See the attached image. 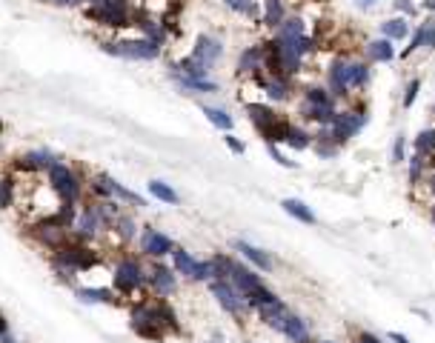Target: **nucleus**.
I'll list each match as a JSON object with an SVG mask.
<instances>
[{
    "label": "nucleus",
    "instance_id": "obj_1",
    "mask_svg": "<svg viewBox=\"0 0 435 343\" xmlns=\"http://www.w3.org/2000/svg\"><path fill=\"white\" fill-rule=\"evenodd\" d=\"M129 329L144 340H163L181 329L178 312L172 309L163 297H138L129 306Z\"/></svg>",
    "mask_w": 435,
    "mask_h": 343
},
{
    "label": "nucleus",
    "instance_id": "obj_2",
    "mask_svg": "<svg viewBox=\"0 0 435 343\" xmlns=\"http://www.w3.org/2000/svg\"><path fill=\"white\" fill-rule=\"evenodd\" d=\"M123 212V206L118 200H89V203H83L77 212H75V221L69 226L72 238L75 240H95L101 235H106L115 224V218Z\"/></svg>",
    "mask_w": 435,
    "mask_h": 343
},
{
    "label": "nucleus",
    "instance_id": "obj_3",
    "mask_svg": "<svg viewBox=\"0 0 435 343\" xmlns=\"http://www.w3.org/2000/svg\"><path fill=\"white\" fill-rule=\"evenodd\" d=\"M98 264V254L86 246L83 240H69L61 249L49 252V266L55 272V278H61L63 283H75L80 272H89Z\"/></svg>",
    "mask_w": 435,
    "mask_h": 343
},
{
    "label": "nucleus",
    "instance_id": "obj_4",
    "mask_svg": "<svg viewBox=\"0 0 435 343\" xmlns=\"http://www.w3.org/2000/svg\"><path fill=\"white\" fill-rule=\"evenodd\" d=\"M144 289H146V266L132 254L120 257L112 269V292L123 295V297H132Z\"/></svg>",
    "mask_w": 435,
    "mask_h": 343
},
{
    "label": "nucleus",
    "instance_id": "obj_5",
    "mask_svg": "<svg viewBox=\"0 0 435 343\" xmlns=\"http://www.w3.org/2000/svg\"><path fill=\"white\" fill-rule=\"evenodd\" d=\"M49 189H52V195H55L58 203H63V206H77V200H80L86 183H83V178L77 175L72 166H66L63 160H58V163L49 169Z\"/></svg>",
    "mask_w": 435,
    "mask_h": 343
},
{
    "label": "nucleus",
    "instance_id": "obj_6",
    "mask_svg": "<svg viewBox=\"0 0 435 343\" xmlns=\"http://www.w3.org/2000/svg\"><path fill=\"white\" fill-rule=\"evenodd\" d=\"M101 49L112 58H120V60L146 63V60H158L163 46H158V43H152L146 37H126V40H106V43H101Z\"/></svg>",
    "mask_w": 435,
    "mask_h": 343
},
{
    "label": "nucleus",
    "instance_id": "obj_7",
    "mask_svg": "<svg viewBox=\"0 0 435 343\" xmlns=\"http://www.w3.org/2000/svg\"><path fill=\"white\" fill-rule=\"evenodd\" d=\"M246 115H249L252 126L267 138V143H284L286 120H281L270 106H264V103H249L246 106Z\"/></svg>",
    "mask_w": 435,
    "mask_h": 343
},
{
    "label": "nucleus",
    "instance_id": "obj_8",
    "mask_svg": "<svg viewBox=\"0 0 435 343\" xmlns=\"http://www.w3.org/2000/svg\"><path fill=\"white\" fill-rule=\"evenodd\" d=\"M32 238H34L37 246H43L46 252H55V249H61L63 243L72 240V232H69L66 224H61L52 214V218H43V221H37L32 226Z\"/></svg>",
    "mask_w": 435,
    "mask_h": 343
},
{
    "label": "nucleus",
    "instance_id": "obj_9",
    "mask_svg": "<svg viewBox=\"0 0 435 343\" xmlns=\"http://www.w3.org/2000/svg\"><path fill=\"white\" fill-rule=\"evenodd\" d=\"M89 18L101 26H109V29H126L132 26V12H129L126 0H101L98 6L89 9Z\"/></svg>",
    "mask_w": 435,
    "mask_h": 343
},
{
    "label": "nucleus",
    "instance_id": "obj_10",
    "mask_svg": "<svg viewBox=\"0 0 435 343\" xmlns=\"http://www.w3.org/2000/svg\"><path fill=\"white\" fill-rule=\"evenodd\" d=\"M209 292H212V297L218 300V306H221L227 315L244 321V315H246V300L238 295V289L229 280H209Z\"/></svg>",
    "mask_w": 435,
    "mask_h": 343
},
{
    "label": "nucleus",
    "instance_id": "obj_11",
    "mask_svg": "<svg viewBox=\"0 0 435 343\" xmlns=\"http://www.w3.org/2000/svg\"><path fill=\"white\" fill-rule=\"evenodd\" d=\"M178 243L172 240L166 232L155 229V226H144L141 229V254L149 257V261H163V257L172 254V249H175Z\"/></svg>",
    "mask_w": 435,
    "mask_h": 343
},
{
    "label": "nucleus",
    "instance_id": "obj_12",
    "mask_svg": "<svg viewBox=\"0 0 435 343\" xmlns=\"http://www.w3.org/2000/svg\"><path fill=\"white\" fill-rule=\"evenodd\" d=\"M146 286L158 295V297H169V295H175V289H178V275H175V269L172 266H166L163 261H152L149 266H146Z\"/></svg>",
    "mask_w": 435,
    "mask_h": 343
},
{
    "label": "nucleus",
    "instance_id": "obj_13",
    "mask_svg": "<svg viewBox=\"0 0 435 343\" xmlns=\"http://www.w3.org/2000/svg\"><path fill=\"white\" fill-rule=\"evenodd\" d=\"M364 123H367V115L364 112H338L335 120L327 129H329V138L341 146V143H346L350 138H355L361 129H364Z\"/></svg>",
    "mask_w": 435,
    "mask_h": 343
},
{
    "label": "nucleus",
    "instance_id": "obj_14",
    "mask_svg": "<svg viewBox=\"0 0 435 343\" xmlns=\"http://www.w3.org/2000/svg\"><path fill=\"white\" fill-rule=\"evenodd\" d=\"M275 332H281L284 337H289L292 343H313V329H310V323L303 321L301 315H295V312H284L281 315V321L275 323Z\"/></svg>",
    "mask_w": 435,
    "mask_h": 343
},
{
    "label": "nucleus",
    "instance_id": "obj_15",
    "mask_svg": "<svg viewBox=\"0 0 435 343\" xmlns=\"http://www.w3.org/2000/svg\"><path fill=\"white\" fill-rule=\"evenodd\" d=\"M221 55H224V43L218 40V37H212V34H198L195 37V46L189 52V58H195L206 69H212L218 60H221Z\"/></svg>",
    "mask_w": 435,
    "mask_h": 343
},
{
    "label": "nucleus",
    "instance_id": "obj_16",
    "mask_svg": "<svg viewBox=\"0 0 435 343\" xmlns=\"http://www.w3.org/2000/svg\"><path fill=\"white\" fill-rule=\"evenodd\" d=\"M61 157L52 155L49 149H32V152H23L18 157V169L29 172V175H40V172H49Z\"/></svg>",
    "mask_w": 435,
    "mask_h": 343
},
{
    "label": "nucleus",
    "instance_id": "obj_17",
    "mask_svg": "<svg viewBox=\"0 0 435 343\" xmlns=\"http://www.w3.org/2000/svg\"><path fill=\"white\" fill-rule=\"evenodd\" d=\"M229 283L238 289L241 297H246L249 292H255L258 286H264V280H260V275H255V269L232 261V269H229Z\"/></svg>",
    "mask_w": 435,
    "mask_h": 343
},
{
    "label": "nucleus",
    "instance_id": "obj_18",
    "mask_svg": "<svg viewBox=\"0 0 435 343\" xmlns=\"http://www.w3.org/2000/svg\"><path fill=\"white\" fill-rule=\"evenodd\" d=\"M235 252H241V257L252 264V269H258V272H272V257H270V252L252 246L249 240H235Z\"/></svg>",
    "mask_w": 435,
    "mask_h": 343
},
{
    "label": "nucleus",
    "instance_id": "obj_19",
    "mask_svg": "<svg viewBox=\"0 0 435 343\" xmlns=\"http://www.w3.org/2000/svg\"><path fill=\"white\" fill-rule=\"evenodd\" d=\"M132 26H138L141 32H144V37L146 40H152V43H158V46H163L166 43V26H160L155 18H149V15H132Z\"/></svg>",
    "mask_w": 435,
    "mask_h": 343
},
{
    "label": "nucleus",
    "instance_id": "obj_20",
    "mask_svg": "<svg viewBox=\"0 0 435 343\" xmlns=\"http://www.w3.org/2000/svg\"><path fill=\"white\" fill-rule=\"evenodd\" d=\"M80 304H118V295L112 289H103V286H77L75 289Z\"/></svg>",
    "mask_w": 435,
    "mask_h": 343
},
{
    "label": "nucleus",
    "instance_id": "obj_21",
    "mask_svg": "<svg viewBox=\"0 0 435 343\" xmlns=\"http://www.w3.org/2000/svg\"><path fill=\"white\" fill-rule=\"evenodd\" d=\"M370 80V66L358 60H343V86L346 89H361Z\"/></svg>",
    "mask_w": 435,
    "mask_h": 343
},
{
    "label": "nucleus",
    "instance_id": "obj_22",
    "mask_svg": "<svg viewBox=\"0 0 435 343\" xmlns=\"http://www.w3.org/2000/svg\"><path fill=\"white\" fill-rule=\"evenodd\" d=\"M184 95H212L218 92V83L212 77H172Z\"/></svg>",
    "mask_w": 435,
    "mask_h": 343
},
{
    "label": "nucleus",
    "instance_id": "obj_23",
    "mask_svg": "<svg viewBox=\"0 0 435 343\" xmlns=\"http://www.w3.org/2000/svg\"><path fill=\"white\" fill-rule=\"evenodd\" d=\"M260 69H264V43L244 49L238 58V75H258Z\"/></svg>",
    "mask_w": 435,
    "mask_h": 343
},
{
    "label": "nucleus",
    "instance_id": "obj_24",
    "mask_svg": "<svg viewBox=\"0 0 435 343\" xmlns=\"http://www.w3.org/2000/svg\"><path fill=\"white\" fill-rule=\"evenodd\" d=\"M169 257H172V269H175V275H181V278H189V280H192V272H195L198 257H192L184 246H175Z\"/></svg>",
    "mask_w": 435,
    "mask_h": 343
},
{
    "label": "nucleus",
    "instance_id": "obj_25",
    "mask_svg": "<svg viewBox=\"0 0 435 343\" xmlns=\"http://www.w3.org/2000/svg\"><path fill=\"white\" fill-rule=\"evenodd\" d=\"M281 206H284V212L286 214H292V218L298 221V224H307V226H313L318 218H315V212L303 203V200H298V198H286V200H281Z\"/></svg>",
    "mask_w": 435,
    "mask_h": 343
},
{
    "label": "nucleus",
    "instance_id": "obj_26",
    "mask_svg": "<svg viewBox=\"0 0 435 343\" xmlns=\"http://www.w3.org/2000/svg\"><path fill=\"white\" fill-rule=\"evenodd\" d=\"M109 232H115L120 243H132V240L138 238V224H135V218H132V214L120 212L118 218H115V224H112V229H109Z\"/></svg>",
    "mask_w": 435,
    "mask_h": 343
},
{
    "label": "nucleus",
    "instance_id": "obj_27",
    "mask_svg": "<svg viewBox=\"0 0 435 343\" xmlns=\"http://www.w3.org/2000/svg\"><path fill=\"white\" fill-rule=\"evenodd\" d=\"M367 58L375 60V63H389L396 58V49H393V40L386 37H378L372 43H367Z\"/></svg>",
    "mask_w": 435,
    "mask_h": 343
},
{
    "label": "nucleus",
    "instance_id": "obj_28",
    "mask_svg": "<svg viewBox=\"0 0 435 343\" xmlns=\"http://www.w3.org/2000/svg\"><path fill=\"white\" fill-rule=\"evenodd\" d=\"M284 143L292 146V149H298V152H303V149H310V146H313V135L307 132V129L286 123V129H284Z\"/></svg>",
    "mask_w": 435,
    "mask_h": 343
},
{
    "label": "nucleus",
    "instance_id": "obj_29",
    "mask_svg": "<svg viewBox=\"0 0 435 343\" xmlns=\"http://www.w3.org/2000/svg\"><path fill=\"white\" fill-rule=\"evenodd\" d=\"M112 200H118L120 206H132V209H144V206H146L144 195H138V192H132V189H126V186L118 183L115 178H112Z\"/></svg>",
    "mask_w": 435,
    "mask_h": 343
},
{
    "label": "nucleus",
    "instance_id": "obj_30",
    "mask_svg": "<svg viewBox=\"0 0 435 343\" xmlns=\"http://www.w3.org/2000/svg\"><path fill=\"white\" fill-rule=\"evenodd\" d=\"M146 189H149V195H152L155 200H160V203H166V206H178V203H181V195L172 189L169 183H163V181H149Z\"/></svg>",
    "mask_w": 435,
    "mask_h": 343
},
{
    "label": "nucleus",
    "instance_id": "obj_31",
    "mask_svg": "<svg viewBox=\"0 0 435 343\" xmlns=\"http://www.w3.org/2000/svg\"><path fill=\"white\" fill-rule=\"evenodd\" d=\"M244 300H246V309H255V312H258V309H264V306L275 304V300H281V297H278L272 289H267V286H258V289L249 292Z\"/></svg>",
    "mask_w": 435,
    "mask_h": 343
},
{
    "label": "nucleus",
    "instance_id": "obj_32",
    "mask_svg": "<svg viewBox=\"0 0 435 343\" xmlns=\"http://www.w3.org/2000/svg\"><path fill=\"white\" fill-rule=\"evenodd\" d=\"M335 115H338L335 103H324V106H307V103H303V117H307V120H315V123H321V126H329V123L335 120Z\"/></svg>",
    "mask_w": 435,
    "mask_h": 343
},
{
    "label": "nucleus",
    "instance_id": "obj_33",
    "mask_svg": "<svg viewBox=\"0 0 435 343\" xmlns=\"http://www.w3.org/2000/svg\"><path fill=\"white\" fill-rule=\"evenodd\" d=\"M203 115H206V120H209L215 129H221L224 135H227V132H232L235 120H232V115H229L227 109H218V106H203Z\"/></svg>",
    "mask_w": 435,
    "mask_h": 343
},
{
    "label": "nucleus",
    "instance_id": "obj_34",
    "mask_svg": "<svg viewBox=\"0 0 435 343\" xmlns=\"http://www.w3.org/2000/svg\"><path fill=\"white\" fill-rule=\"evenodd\" d=\"M89 192L95 195V200H112V175H106V172L92 175L89 178Z\"/></svg>",
    "mask_w": 435,
    "mask_h": 343
},
{
    "label": "nucleus",
    "instance_id": "obj_35",
    "mask_svg": "<svg viewBox=\"0 0 435 343\" xmlns=\"http://www.w3.org/2000/svg\"><path fill=\"white\" fill-rule=\"evenodd\" d=\"M264 92L270 101H286L289 98V77H267Z\"/></svg>",
    "mask_w": 435,
    "mask_h": 343
},
{
    "label": "nucleus",
    "instance_id": "obj_36",
    "mask_svg": "<svg viewBox=\"0 0 435 343\" xmlns=\"http://www.w3.org/2000/svg\"><path fill=\"white\" fill-rule=\"evenodd\" d=\"M232 261L235 257H229V254H212L209 257V266H212V280H229V269H232Z\"/></svg>",
    "mask_w": 435,
    "mask_h": 343
},
{
    "label": "nucleus",
    "instance_id": "obj_37",
    "mask_svg": "<svg viewBox=\"0 0 435 343\" xmlns=\"http://www.w3.org/2000/svg\"><path fill=\"white\" fill-rule=\"evenodd\" d=\"M381 32H384L386 40H401V37H407L410 23H407L404 18H389V20L381 23Z\"/></svg>",
    "mask_w": 435,
    "mask_h": 343
},
{
    "label": "nucleus",
    "instance_id": "obj_38",
    "mask_svg": "<svg viewBox=\"0 0 435 343\" xmlns=\"http://www.w3.org/2000/svg\"><path fill=\"white\" fill-rule=\"evenodd\" d=\"M15 206V178L0 175V212Z\"/></svg>",
    "mask_w": 435,
    "mask_h": 343
},
{
    "label": "nucleus",
    "instance_id": "obj_39",
    "mask_svg": "<svg viewBox=\"0 0 435 343\" xmlns=\"http://www.w3.org/2000/svg\"><path fill=\"white\" fill-rule=\"evenodd\" d=\"M284 20V0H264V23L281 26Z\"/></svg>",
    "mask_w": 435,
    "mask_h": 343
},
{
    "label": "nucleus",
    "instance_id": "obj_40",
    "mask_svg": "<svg viewBox=\"0 0 435 343\" xmlns=\"http://www.w3.org/2000/svg\"><path fill=\"white\" fill-rule=\"evenodd\" d=\"M303 103L307 106H324V103H335V98L327 89H321V86H313V89L303 92Z\"/></svg>",
    "mask_w": 435,
    "mask_h": 343
},
{
    "label": "nucleus",
    "instance_id": "obj_41",
    "mask_svg": "<svg viewBox=\"0 0 435 343\" xmlns=\"http://www.w3.org/2000/svg\"><path fill=\"white\" fill-rule=\"evenodd\" d=\"M307 34L303 32V20L301 18H284L281 26H278V37H301Z\"/></svg>",
    "mask_w": 435,
    "mask_h": 343
},
{
    "label": "nucleus",
    "instance_id": "obj_42",
    "mask_svg": "<svg viewBox=\"0 0 435 343\" xmlns=\"http://www.w3.org/2000/svg\"><path fill=\"white\" fill-rule=\"evenodd\" d=\"M435 152V129H424V132L415 138V155H429Z\"/></svg>",
    "mask_w": 435,
    "mask_h": 343
},
{
    "label": "nucleus",
    "instance_id": "obj_43",
    "mask_svg": "<svg viewBox=\"0 0 435 343\" xmlns=\"http://www.w3.org/2000/svg\"><path fill=\"white\" fill-rule=\"evenodd\" d=\"M224 4H227V9H232L238 15H249V18L258 15V4H255V0H224Z\"/></svg>",
    "mask_w": 435,
    "mask_h": 343
},
{
    "label": "nucleus",
    "instance_id": "obj_44",
    "mask_svg": "<svg viewBox=\"0 0 435 343\" xmlns=\"http://www.w3.org/2000/svg\"><path fill=\"white\" fill-rule=\"evenodd\" d=\"M267 152H270V157H272L278 166H286V169H295V166H298V163H295V160H289V157H286V155H284L275 143H267Z\"/></svg>",
    "mask_w": 435,
    "mask_h": 343
},
{
    "label": "nucleus",
    "instance_id": "obj_45",
    "mask_svg": "<svg viewBox=\"0 0 435 343\" xmlns=\"http://www.w3.org/2000/svg\"><path fill=\"white\" fill-rule=\"evenodd\" d=\"M427 32H429V26H418V32H415V37L410 40V46L404 49V58H407V55H412L415 49H421V46H424V40H427Z\"/></svg>",
    "mask_w": 435,
    "mask_h": 343
},
{
    "label": "nucleus",
    "instance_id": "obj_46",
    "mask_svg": "<svg viewBox=\"0 0 435 343\" xmlns=\"http://www.w3.org/2000/svg\"><path fill=\"white\" fill-rule=\"evenodd\" d=\"M421 172H424V157L421 155H412L410 157V183H418Z\"/></svg>",
    "mask_w": 435,
    "mask_h": 343
},
{
    "label": "nucleus",
    "instance_id": "obj_47",
    "mask_svg": "<svg viewBox=\"0 0 435 343\" xmlns=\"http://www.w3.org/2000/svg\"><path fill=\"white\" fill-rule=\"evenodd\" d=\"M404 157H407V138L398 135L396 143H393V163H401Z\"/></svg>",
    "mask_w": 435,
    "mask_h": 343
},
{
    "label": "nucleus",
    "instance_id": "obj_48",
    "mask_svg": "<svg viewBox=\"0 0 435 343\" xmlns=\"http://www.w3.org/2000/svg\"><path fill=\"white\" fill-rule=\"evenodd\" d=\"M418 89H421V80H410L407 92H404V106H407V109L415 103V98H418Z\"/></svg>",
    "mask_w": 435,
    "mask_h": 343
},
{
    "label": "nucleus",
    "instance_id": "obj_49",
    "mask_svg": "<svg viewBox=\"0 0 435 343\" xmlns=\"http://www.w3.org/2000/svg\"><path fill=\"white\" fill-rule=\"evenodd\" d=\"M224 143L229 146V152H232V155H244V152H246V146H244V143H241L232 132H227V135H224Z\"/></svg>",
    "mask_w": 435,
    "mask_h": 343
},
{
    "label": "nucleus",
    "instance_id": "obj_50",
    "mask_svg": "<svg viewBox=\"0 0 435 343\" xmlns=\"http://www.w3.org/2000/svg\"><path fill=\"white\" fill-rule=\"evenodd\" d=\"M396 6H398L404 15H415V6L410 4V0H396Z\"/></svg>",
    "mask_w": 435,
    "mask_h": 343
},
{
    "label": "nucleus",
    "instance_id": "obj_51",
    "mask_svg": "<svg viewBox=\"0 0 435 343\" xmlns=\"http://www.w3.org/2000/svg\"><path fill=\"white\" fill-rule=\"evenodd\" d=\"M9 335V321H6V315L0 312V337H6Z\"/></svg>",
    "mask_w": 435,
    "mask_h": 343
},
{
    "label": "nucleus",
    "instance_id": "obj_52",
    "mask_svg": "<svg viewBox=\"0 0 435 343\" xmlns=\"http://www.w3.org/2000/svg\"><path fill=\"white\" fill-rule=\"evenodd\" d=\"M49 4H55V6H80L83 0H49Z\"/></svg>",
    "mask_w": 435,
    "mask_h": 343
},
{
    "label": "nucleus",
    "instance_id": "obj_53",
    "mask_svg": "<svg viewBox=\"0 0 435 343\" xmlns=\"http://www.w3.org/2000/svg\"><path fill=\"white\" fill-rule=\"evenodd\" d=\"M389 340H393V343H410V337L401 335V332H389Z\"/></svg>",
    "mask_w": 435,
    "mask_h": 343
},
{
    "label": "nucleus",
    "instance_id": "obj_54",
    "mask_svg": "<svg viewBox=\"0 0 435 343\" xmlns=\"http://www.w3.org/2000/svg\"><path fill=\"white\" fill-rule=\"evenodd\" d=\"M358 343H381V340H378L375 335H370V332H364V335L358 337Z\"/></svg>",
    "mask_w": 435,
    "mask_h": 343
},
{
    "label": "nucleus",
    "instance_id": "obj_55",
    "mask_svg": "<svg viewBox=\"0 0 435 343\" xmlns=\"http://www.w3.org/2000/svg\"><path fill=\"white\" fill-rule=\"evenodd\" d=\"M424 43H427L429 49H435V29H429V32H427V40H424Z\"/></svg>",
    "mask_w": 435,
    "mask_h": 343
},
{
    "label": "nucleus",
    "instance_id": "obj_56",
    "mask_svg": "<svg viewBox=\"0 0 435 343\" xmlns=\"http://www.w3.org/2000/svg\"><path fill=\"white\" fill-rule=\"evenodd\" d=\"M355 4H358V6H361V9H370V6H372V4H375V0H355Z\"/></svg>",
    "mask_w": 435,
    "mask_h": 343
},
{
    "label": "nucleus",
    "instance_id": "obj_57",
    "mask_svg": "<svg viewBox=\"0 0 435 343\" xmlns=\"http://www.w3.org/2000/svg\"><path fill=\"white\" fill-rule=\"evenodd\" d=\"M0 343H18V337H15V335H12V332H9V335H6V337H0Z\"/></svg>",
    "mask_w": 435,
    "mask_h": 343
},
{
    "label": "nucleus",
    "instance_id": "obj_58",
    "mask_svg": "<svg viewBox=\"0 0 435 343\" xmlns=\"http://www.w3.org/2000/svg\"><path fill=\"white\" fill-rule=\"evenodd\" d=\"M424 9H435V0H427V4H424Z\"/></svg>",
    "mask_w": 435,
    "mask_h": 343
},
{
    "label": "nucleus",
    "instance_id": "obj_59",
    "mask_svg": "<svg viewBox=\"0 0 435 343\" xmlns=\"http://www.w3.org/2000/svg\"><path fill=\"white\" fill-rule=\"evenodd\" d=\"M429 186H432V192H435V175H432V181H429Z\"/></svg>",
    "mask_w": 435,
    "mask_h": 343
},
{
    "label": "nucleus",
    "instance_id": "obj_60",
    "mask_svg": "<svg viewBox=\"0 0 435 343\" xmlns=\"http://www.w3.org/2000/svg\"><path fill=\"white\" fill-rule=\"evenodd\" d=\"M432 224H435V209H432Z\"/></svg>",
    "mask_w": 435,
    "mask_h": 343
},
{
    "label": "nucleus",
    "instance_id": "obj_61",
    "mask_svg": "<svg viewBox=\"0 0 435 343\" xmlns=\"http://www.w3.org/2000/svg\"><path fill=\"white\" fill-rule=\"evenodd\" d=\"M206 343H221V340H206Z\"/></svg>",
    "mask_w": 435,
    "mask_h": 343
},
{
    "label": "nucleus",
    "instance_id": "obj_62",
    "mask_svg": "<svg viewBox=\"0 0 435 343\" xmlns=\"http://www.w3.org/2000/svg\"><path fill=\"white\" fill-rule=\"evenodd\" d=\"M321 343H335V340H321Z\"/></svg>",
    "mask_w": 435,
    "mask_h": 343
},
{
    "label": "nucleus",
    "instance_id": "obj_63",
    "mask_svg": "<svg viewBox=\"0 0 435 343\" xmlns=\"http://www.w3.org/2000/svg\"><path fill=\"white\" fill-rule=\"evenodd\" d=\"M0 132H4V123H0Z\"/></svg>",
    "mask_w": 435,
    "mask_h": 343
},
{
    "label": "nucleus",
    "instance_id": "obj_64",
    "mask_svg": "<svg viewBox=\"0 0 435 343\" xmlns=\"http://www.w3.org/2000/svg\"><path fill=\"white\" fill-rule=\"evenodd\" d=\"M246 343H252V340H246Z\"/></svg>",
    "mask_w": 435,
    "mask_h": 343
}]
</instances>
